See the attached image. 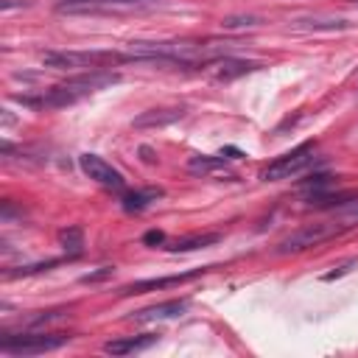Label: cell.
<instances>
[{
  "mask_svg": "<svg viewBox=\"0 0 358 358\" xmlns=\"http://www.w3.org/2000/svg\"><path fill=\"white\" fill-rule=\"evenodd\" d=\"M352 227H358V199L355 201H341L338 210L322 221H313V224H305L302 229L291 232L288 238H282L277 243V255H288V252H302V249H310V246H319L336 235H344L350 232Z\"/></svg>",
  "mask_w": 358,
  "mask_h": 358,
  "instance_id": "cell-1",
  "label": "cell"
},
{
  "mask_svg": "<svg viewBox=\"0 0 358 358\" xmlns=\"http://www.w3.org/2000/svg\"><path fill=\"white\" fill-rule=\"evenodd\" d=\"M39 62L45 67L53 70H106L112 64H123L131 62L129 53H117V50H45L39 53Z\"/></svg>",
  "mask_w": 358,
  "mask_h": 358,
  "instance_id": "cell-2",
  "label": "cell"
},
{
  "mask_svg": "<svg viewBox=\"0 0 358 358\" xmlns=\"http://www.w3.org/2000/svg\"><path fill=\"white\" fill-rule=\"evenodd\" d=\"M62 344H67V336L62 333H17V336L6 333L0 341V352L8 358H31L59 350Z\"/></svg>",
  "mask_w": 358,
  "mask_h": 358,
  "instance_id": "cell-3",
  "label": "cell"
},
{
  "mask_svg": "<svg viewBox=\"0 0 358 358\" xmlns=\"http://www.w3.org/2000/svg\"><path fill=\"white\" fill-rule=\"evenodd\" d=\"M313 143L308 140V143H302V145H296V148H291L288 154H282V157H277L274 162H268V168H263V173H260V179H266V182H280V179H291L294 173H299L305 165H310L313 162Z\"/></svg>",
  "mask_w": 358,
  "mask_h": 358,
  "instance_id": "cell-4",
  "label": "cell"
},
{
  "mask_svg": "<svg viewBox=\"0 0 358 358\" xmlns=\"http://www.w3.org/2000/svg\"><path fill=\"white\" fill-rule=\"evenodd\" d=\"M78 165H81V171L92 179V182H98V185H103V187H123L126 185V179H123V173L117 171V168H112L103 157H98V154H81L78 157Z\"/></svg>",
  "mask_w": 358,
  "mask_h": 358,
  "instance_id": "cell-5",
  "label": "cell"
},
{
  "mask_svg": "<svg viewBox=\"0 0 358 358\" xmlns=\"http://www.w3.org/2000/svg\"><path fill=\"white\" fill-rule=\"evenodd\" d=\"M204 268H196V271H185V274H171V277H151V280H137L131 285H123L120 294H145V291H157V288H168V285H179V282H187L193 277H199Z\"/></svg>",
  "mask_w": 358,
  "mask_h": 358,
  "instance_id": "cell-6",
  "label": "cell"
},
{
  "mask_svg": "<svg viewBox=\"0 0 358 358\" xmlns=\"http://www.w3.org/2000/svg\"><path fill=\"white\" fill-rule=\"evenodd\" d=\"M187 171L193 176H235L224 157H210V154L190 157L187 159Z\"/></svg>",
  "mask_w": 358,
  "mask_h": 358,
  "instance_id": "cell-7",
  "label": "cell"
},
{
  "mask_svg": "<svg viewBox=\"0 0 358 358\" xmlns=\"http://www.w3.org/2000/svg\"><path fill=\"white\" fill-rule=\"evenodd\" d=\"M145 0H62L59 11L67 14H78V11H109V8H129V6H140Z\"/></svg>",
  "mask_w": 358,
  "mask_h": 358,
  "instance_id": "cell-8",
  "label": "cell"
},
{
  "mask_svg": "<svg viewBox=\"0 0 358 358\" xmlns=\"http://www.w3.org/2000/svg\"><path fill=\"white\" fill-rule=\"evenodd\" d=\"M157 341V336L145 333V336H129V338H112L103 344V352L106 355H129V352H140L145 347H151Z\"/></svg>",
  "mask_w": 358,
  "mask_h": 358,
  "instance_id": "cell-9",
  "label": "cell"
},
{
  "mask_svg": "<svg viewBox=\"0 0 358 358\" xmlns=\"http://www.w3.org/2000/svg\"><path fill=\"white\" fill-rule=\"evenodd\" d=\"M182 115H185V109H182V106H168V109H148V112H143V115H137V117H134V126H137V129L168 126V123L179 120Z\"/></svg>",
  "mask_w": 358,
  "mask_h": 358,
  "instance_id": "cell-10",
  "label": "cell"
},
{
  "mask_svg": "<svg viewBox=\"0 0 358 358\" xmlns=\"http://www.w3.org/2000/svg\"><path fill=\"white\" fill-rule=\"evenodd\" d=\"M187 308V299H171V302H159L151 308H143L137 313H131L137 322H151V319H173Z\"/></svg>",
  "mask_w": 358,
  "mask_h": 358,
  "instance_id": "cell-11",
  "label": "cell"
},
{
  "mask_svg": "<svg viewBox=\"0 0 358 358\" xmlns=\"http://www.w3.org/2000/svg\"><path fill=\"white\" fill-rule=\"evenodd\" d=\"M218 232H204V235H187V238H179V241H173V243H168L165 249H171V252H193V249H204V246H213V243H218Z\"/></svg>",
  "mask_w": 358,
  "mask_h": 358,
  "instance_id": "cell-12",
  "label": "cell"
},
{
  "mask_svg": "<svg viewBox=\"0 0 358 358\" xmlns=\"http://www.w3.org/2000/svg\"><path fill=\"white\" fill-rule=\"evenodd\" d=\"M252 70H257V64H255V62H241V59H221V62L215 64V78H221V81H229V78H235V76H243V73H252Z\"/></svg>",
  "mask_w": 358,
  "mask_h": 358,
  "instance_id": "cell-13",
  "label": "cell"
},
{
  "mask_svg": "<svg viewBox=\"0 0 358 358\" xmlns=\"http://www.w3.org/2000/svg\"><path fill=\"white\" fill-rule=\"evenodd\" d=\"M59 246L67 255H81V249H84V229L81 227H64V229H59Z\"/></svg>",
  "mask_w": 358,
  "mask_h": 358,
  "instance_id": "cell-14",
  "label": "cell"
},
{
  "mask_svg": "<svg viewBox=\"0 0 358 358\" xmlns=\"http://www.w3.org/2000/svg\"><path fill=\"white\" fill-rule=\"evenodd\" d=\"M157 196H162V190H134V193H126L123 196V207L126 210H143V207H148Z\"/></svg>",
  "mask_w": 358,
  "mask_h": 358,
  "instance_id": "cell-15",
  "label": "cell"
},
{
  "mask_svg": "<svg viewBox=\"0 0 358 358\" xmlns=\"http://www.w3.org/2000/svg\"><path fill=\"white\" fill-rule=\"evenodd\" d=\"M221 25L224 28H255V25H260V20L257 17H227Z\"/></svg>",
  "mask_w": 358,
  "mask_h": 358,
  "instance_id": "cell-16",
  "label": "cell"
},
{
  "mask_svg": "<svg viewBox=\"0 0 358 358\" xmlns=\"http://www.w3.org/2000/svg\"><path fill=\"white\" fill-rule=\"evenodd\" d=\"M162 241H165V235H162L159 229H151V232L143 235V243H148V246H157V243H162Z\"/></svg>",
  "mask_w": 358,
  "mask_h": 358,
  "instance_id": "cell-17",
  "label": "cell"
},
{
  "mask_svg": "<svg viewBox=\"0 0 358 358\" xmlns=\"http://www.w3.org/2000/svg\"><path fill=\"white\" fill-rule=\"evenodd\" d=\"M112 274V268L106 266V268H101V271H95V274H87V277H81L84 282H98V280H103V277H109Z\"/></svg>",
  "mask_w": 358,
  "mask_h": 358,
  "instance_id": "cell-18",
  "label": "cell"
},
{
  "mask_svg": "<svg viewBox=\"0 0 358 358\" xmlns=\"http://www.w3.org/2000/svg\"><path fill=\"white\" fill-rule=\"evenodd\" d=\"M352 268V263H347V266H341L338 271H330V274H324V280H336V277H341V274H347Z\"/></svg>",
  "mask_w": 358,
  "mask_h": 358,
  "instance_id": "cell-19",
  "label": "cell"
},
{
  "mask_svg": "<svg viewBox=\"0 0 358 358\" xmlns=\"http://www.w3.org/2000/svg\"><path fill=\"white\" fill-rule=\"evenodd\" d=\"M140 154H143V159H145V162H154V157H151V151H148V148H140Z\"/></svg>",
  "mask_w": 358,
  "mask_h": 358,
  "instance_id": "cell-20",
  "label": "cell"
}]
</instances>
